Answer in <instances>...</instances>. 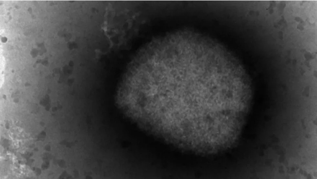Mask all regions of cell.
Returning a JSON list of instances; mask_svg holds the SVG:
<instances>
[{
    "label": "cell",
    "mask_w": 317,
    "mask_h": 179,
    "mask_svg": "<svg viewBox=\"0 0 317 179\" xmlns=\"http://www.w3.org/2000/svg\"><path fill=\"white\" fill-rule=\"evenodd\" d=\"M236 59L211 39L182 30L153 39L135 55L119 85L124 114L179 148L206 153L236 138L247 85Z\"/></svg>",
    "instance_id": "6da1fadb"
}]
</instances>
